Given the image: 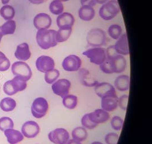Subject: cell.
Returning a JSON list of instances; mask_svg holds the SVG:
<instances>
[{
	"mask_svg": "<svg viewBox=\"0 0 152 144\" xmlns=\"http://www.w3.org/2000/svg\"><path fill=\"white\" fill-rule=\"evenodd\" d=\"M127 62L124 56L118 55L107 57L105 62L100 66V70L105 74L121 73L126 68Z\"/></svg>",
	"mask_w": 152,
	"mask_h": 144,
	"instance_id": "6da1fadb",
	"label": "cell"
},
{
	"mask_svg": "<svg viewBox=\"0 0 152 144\" xmlns=\"http://www.w3.org/2000/svg\"><path fill=\"white\" fill-rule=\"evenodd\" d=\"M56 30L48 29L38 30L36 35L38 45L43 49H48L57 46L56 40Z\"/></svg>",
	"mask_w": 152,
	"mask_h": 144,
	"instance_id": "7a4b0ae2",
	"label": "cell"
},
{
	"mask_svg": "<svg viewBox=\"0 0 152 144\" xmlns=\"http://www.w3.org/2000/svg\"><path fill=\"white\" fill-rule=\"evenodd\" d=\"M120 12L117 0H110L100 8L99 15L105 21H110L115 18Z\"/></svg>",
	"mask_w": 152,
	"mask_h": 144,
	"instance_id": "3957f363",
	"label": "cell"
},
{
	"mask_svg": "<svg viewBox=\"0 0 152 144\" xmlns=\"http://www.w3.org/2000/svg\"><path fill=\"white\" fill-rule=\"evenodd\" d=\"M86 41L88 45L92 47H101L105 44L106 33L101 28H94L87 33Z\"/></svg>",
	"mask_w": 152,
	"mask_h": 144,
	"instance_id": "277c9868",
	"label": "cell"
},
{
	"mask_svg": "<svg viewBox=\"0 0 152 144\" xmlns=\"http://www.w3.org/2000/svg\"><path fill=\"white\" fill-rule=\"evenodd\" d=\"M92 64L97 65L102 64L107 59L106 49L103 47H92L83 52Z\"/></svg>",
	"mask_w": 152,
	"mask_h": 144,
	"instance_id": "5b68a950",
	"label": "cell"
},
{
	"mask_svg": "<svg viewBox=\"0 0 152 144\" xmlns=\"http://www.w3.org/2000/svg\"><path fill=\"white\" fill-rule=\"evenodd\" d=\"M48 111V103L45 98L39 97L35 99L31 107L33 117L37 119H41L47 114Z\"/></svg>",
	"mask_w": 152,
	"mask_h": 144,
	"instance_id": "8992f818",
	"label": "cell"
},
{
	"mask_svg": "<svg viewBox=\"0 0 152 144\" xmlns=\"http://www.w3.org/2000/svg\"><path fill=\"white\" fill-rule=\"evenodd\" d=\"M12 72L15 76H20L26 81L32 77V71L28 64L23 62H16L12 66Z\"/></svg>",
	"mask_w": 152,
	"mask_h": 144,
	"instance_id": "52a82bcc",
	"label": "cell"
},
{
	"mask_svg": "<svg viewBox=\"0 0 152 144\" xmlns=\"http://www.w3.org/2000/svg\"><path fill=\"white\" fill-rule=\"evenodd\" d=\"M48 138L53 144H66L69 140V134L66 129L58 128L51 131L48 133Z\"/></svg>",
	"mask_w": 152,
	"mask_h": 144,
	"instance_id": "ba28073f",
	"label": "cell"
},
{
	"mask_svg": "<svg viewBox=\"0 0 152 144\" xmlns=\"http://www.w3.org/2000/svg\"><path fill=\"white\" fill-rule=\"evenodd\" d=\"M71 86V82L69 80L62 78L58 80L53 83L51 86V89L56 95L63 98L69 94Z\"/></svg>",
	"mask_w": 152,
	"mask_h": 144,
	"instance_id": "9c48e42d",
	"label": "cell"
},
{
	"mask_svg": "<svg viewBox=\"0 0 152 144\" xmlns=\"http://www.w3.org/2000/svg\"><path fill=\"white\" fill-rule=\"evenodd\" d=\"M82 62L79 57L75 55L67 56L62 62V68L65 71L74 72L81 68Z\"/></svg>",
	"mask_w": 152,
	"mask_h": 144,
	"instance_id": "30bf717a",
	"label": "cell"
},
{
	"mask_svg": "<svg viewBox=\"0 0 152 144\" xmlns=\"http://www.w3.org/2000/svg\"><path fill=\"white\" fill-rule=\"evenodd\" d=\"M36 68L42 73H46L55 68L54 59L48 56H41L39 57L35 62Z\"/></svg>",
	"mask_w": 152,
	"mask_h": 144,
	"instance_id": "8fae6325",
	"label": "cell"
},
{
	"mask_svg": "<svg viewBox=\"0 0 152 144\" xmlns=\"http://www.w3.org/2000/svg\"><path fill=\"white\" fill-rule=\"evenodd\" d=\"M22 134L28 138H33L38 136L40 132V127L38 124L34 121H28L23 124Z\"/></svg>",
	"mask_w": 152,
	"mask_h": 144,
	"instance_id": "7c38bea8",
	"label": "cell"
},
{
	"mask_svg": "<svg viewBox=\"0 0 152 144\" xmlns=\"http://www.w3.org/2000/svg\"><path fill=\"white\" fill-rule=\"evenodd\" d=\"M101 107L107 112L113 111L118 107V98L116 94H111L101 98Z\"/></svg>",
	"mask_w": 152,
	"mask_h": 144,
	"instance_id": "4fadbf2b",
	"label": "cell"
},
{
	"mask_svg": "<svg viewBox=\"0 0 152 144\" xmlns=\"http://www.w3.org/2000/svg\"><path fill=\"white\" fill-rule=\"evenodd\" d=\"M33 24L38 30L48 29L51 26L52 20L48 14L41 13L35 15L33 20Z\"/></svg>",
	"mask_w": 152,
	"mask_h": 144,
	"instance_id": "5bb4252c",
	"label": "cell"
},
{
	"mask_svg": "<svg viewBox=\"0 0 152 144\" xmlns=\"http://www.w3.org/2000/svg\"><path fill=\"white\" fill-rule=\"evenodd\" d=\"M88 114L90 120L97 125L107 122L110 117L108 112L103 110L102 109H97Z\"/></svg>",
	"mask_w": 152,
	"mask_h": 144,
	"instance_id": "9a60e30c",
	"label": "cell"
},
{
	"mask_svg": "<svg viewBox=\"0 0 152 144\" xmlns=\"http://www.w3.org/2000/svg\"><path fill=\"white\" fill-rule=\"evenodd\" d=\"M116 52L118 55L126 56L130 54L126 33H124L118 39L114 45Z\"/></svg>",
	"mask_w": 152,
	"mask_h": 144,
	"instance_id": "2e32d148",
	"label": "cell"
},
{
	"mask_svg": "<svg viewBox=\"0 0 152 144\" xmlns=\"http://www.w3.org/2000/svg\"><path fill=\"white\" fill-rule=\"evenodd\" d=\"M79 78L83 86L86 87H95L99 82L91 75L90 71L86 68H80L79 70Z\"/></svg>",
	"mask_w": 152,
	"mask_h": 144,
	"instance_id": "e0dca14e",
	"label": "cell"
},
{
	"mask_svg": "<svg viewBox=\"0 0 152 144\" xmlns=\"http://www.w3.org/2000/svg\"><path fill=\"white\" fill-rule=\"evenodd\" d=\"M95 92L100 98L111 94H116L115 87L111 83L105 82L98 83L95 86Z\"/></svg>",
	"mask_w": 152,
	"mask_h": 144,
	"instance_id": "ac0fdd59",
	"label": "cell"
},
{
	"mask_svg": "<svg viewBox=\"0 0 152 144\" xmlns=\"http://www.w3.org/2000/svg\"><path fill=\"white\" fill-rule=\"evenodd\" d=\"M75 20L73 15L68 12L62 13L56 18V25L59 28L63 27H72Z\"/></svg>",
	"mask_w": 152,
	"mask_h": 144,
	"instance_id": "d6986e66",
	"label": "cell"
},
{
	"mask_svg": "<svg viewBox=\"0 0 152 144\" xmlns=\"http://www.w3.org/2000/svg\"><path fill=\"white\" fill-rule=\"evenodd\" d=\"M31 55L28 44L26 43H23L18 45L14 54L15 57L22 62L28 60L30 58Z\"/></svg>",
	"mask_w": 152,
	"mask_h": 144,
	"instance_id": "ffe728a7",
	"label": "cell"
},
{
	"mask_svg": "<svg viewBox=\"0 0 152 144\" xmlns=\"http://www.w3.org/2000/svg\"><path fill=\"white\" fill-rule=\"evenodd\" d=\"M5 136L7 138V142L10 144H17L21 142L24 136L21 132L13 128L7 129L4 132Z\"/></svg>",
	"mask_w": 152,
	"mask_h": 144,
	"instance_id": "44dd1931",
	"label": "cell"
},
{
	"mask_svg": "<svg viewBox=\"0 0 152 144\" xmlns=\"http://www.w3.org/2000/svg\"><path fill=\"white\" fill-rule=\"evenodd\" d=\"M114 87L119 91H126L130 88V77L128 75L118 76L114 82Z\"/></svg>",
	"mask_w": 152,
	"mask_h": 144,
	"instance_id": "7402d4cb",
	"label": "cell"
},
{
	"mask_svg": "<svg viewBox=\"0 0 152 144\" xmlns=\"http://www.w3.org/2000/svg\"><path fill=\"white\" fill-rule=\"evenodd\" d=\"M78 15L80 20L88 22L94 18L95 11L94 7L88 5H83L79 9Z\"/></svg>",
	"mask_w": 152,
	"mask_h": 144,
	"instance_id": "603a6c76",
	"label": "cell"
},
{
	"mask_svg": "<svg viewBox=\"0 0 152 144\" xmlns=\"http://www.w3.org/2000/svg\"><path fill=\"white\" fill-rule=\"evenodd\" d=\"M10 83L15 93L25 90L27 87V81L20 76H15Z\"/></svg>",
	"mask_w": 152,
	"mask_h": 144,
	"instance_id": "cb8c5ba5",
	"label": "cell"
},
{
	"mask_svg": "<svg viewBox=\"0 0 152 144\" xmlns=\"http://www.w3.org/2000/svg\"><path fill=\"white\" fill-rule=\"evenodd\" d=\"M72 31V27H63L59 28V30L56 31V40L57 43H63L67 41Z\"/></svg>",
	"mask_w": 152,
	"mask_h": 144,
	"instance_id": "d4e9b609",
	"label": "cell"
},
{
	"mask_svg": "<svg viewBox=\"0 0 152 144\" xmlns=\"http://www.w3.org/2000/svg\"><path fill=\"white\" fill-rule=\"evenodd\" d=\"M72 139L79 142H83L88 137V133L86 129L83 127H77L72 131Z\"/></svg>",
	"mask_w": 152,
	"mask_h": 144,
	"instance_id": "484cf974",
	"label": "cell"
},
{
	"mask_svg": "<svg viewBox=\"0 0 152 144\" xmlns=\"http://www.w3.org/2000/svg\"><path fill=\"white\" fill-rule=\"evenodd\" d=\"M17 103L12 98L7 97L1 100L0 108L4 112H10L15 109Z\"/></svg>",
	"mask_w": 152,
	"mask_h": 144,
	"instance_id": "4316f807",
	"label": "cell"
},
{
	"mask_svg": "<svg viewBox=\"0 0 152 144\" xmlns=\"http://www.w3.org/2000/svg\"><path fill=\"white\" fill-rule=\"evenodd\" d=\"M78 98L75 95L69 94L63 98L62 103L64 107L69 110L75 109L77 104Z\"/></svg>",
	"mask_w": 152,
	"mask_h": 144,
	"instance_id": "83f0119b",
	"label": "cell"
},
{
	"mask_svg": "<svg viewBox=\"0 0 152 144\" xmlns=\"http://www.w3.org/2000/svg\"><path fill=\"white\" fill-rule=\"evenodd\" d=\"M14 7L9 5H5L0 9V15L6 21L12 20L15 16Z\"/></svg>",
	"mask_w": 152,
	"mask_h": 144,
	"instance_id": "f1b7e54d",
	"label": "cell"
},
{
	"mask_svg": "<svg viewBox=\"0 0 152 144\" xmlns=\"http://www.w3.org/2000/svg\"><path fill=\"white\" fill-rule=\"evenodd\" d=\"M3 35L13 34L16 29V23L13 20H9L0 27Z\"/></svg>",
	"mask_w": 152,
	"mask_h": 144,
	"instance_id": "f546056e",
	"label": "cell"
},
{
	"mask_svg": "<svg viewBox=\"0 0 152 144\" xmlns=\"http://www.w3.org/2000/svg\"><path fill=\"white\" fill-rule=\"evenodd\" d=\"M50 12L54 15H60L63 13L64 6L62 2L59 0H53L49 5Z\"/></svg>",
	"mask_w": 152,
	"mask_h": 144,
	"instance_id": "4dcf8cb0",
	"label": "cell"
},
{
	"mask_svg": "<svg viewBox=\"0 0 152 144\" xmlns=\"http://www.w3.org/2000/svg\"><path fill=\"white\" fill-rule=\"evenodd\" d=\"M108 34L113 39L118 40L123 34L122 28L118 25H112L108 29Z\"/></svg>",
	"mask_w": 152,
	"mask_h": 144,
	"instance_id": "1f68e13d",
	"label": "cell"
},
{
	"mask_svg": "<svg viewBox=\"0 0 152 144\" xmlns=\"http://www.w3.org/2000/svg\"><path fill=\"white\" fill-rule=\"evenodd\" d=\"M60 76V72L58 69H54L45 75V80L48 84H53L58 80Z\"/></svg>",
	"mask_w": 152,
	"mask_h": 144,
	"instance_id": "d6a6232c",
	"label": "cell"
},
{
	"mask_svg": "<svg viewBox=\"0 0 152 144\" xmlns=\"http://www.w3.org/2000/svg\"><path fill=\"white\" fill-rule=\"evenodd\" d=\"M14 128V123L12 119L8 117H2L0 118V130L2 132L7 129Z\"/></svg>",
	"mask_w": 152,
	"mask_h": 144,
	"instance_id": "836d02e7",
	"label": "cell"
},
{
	"mask_svg": "<svg viewBox=\"0 0 152 144\" xmlns=\"http://www.w3.org/2000/svg\"><path fill=\"white\" fill-rule=\"evenodd\" d=\"M124 123L123 119L120 117L115 116L112 117L111 120V125L115 130H121Z\"/></svg>",
	"mask_w": 152,
	"mask_h": 144,
	"instance_id": "e575fe53",
	"label": "cell"
},
{
	"mask_svg": "<svg viewBox=\"0 0 152 144\" xmlns=\"http://www.w3.org/2000/svg\"><path fill=\"white\" fill-rule=\"evenodd\" d=\"M10 67V62L5 54L0 51V72L8 70Z\"/></svg>",
	"mask_w": 152,
	"mask_h": 144,
	"instance_id": "d590c367",
	"label": "cell"
},
{
	"mask_svg": "<svg viewBox=\"0 0 152 144\" xmlns=\"http://www.w3.org/2000/svg\"><path fill=\"white\" fill-rule=\"evenodd\" d=\"M81 123L82 125V127L85 128L86 129L88 130H93L98 125L96 124L92 123L89 119L88 114H85L82 118L81 120Z\"/></svg>",
	"mask_w": 152,
	"mask_h": 144,
	"instance_id": "8d00e7d4",
	"label": "cell"
},
{
	"mask_svg": "<svg viewBox=\"0 0 152 144\" xmlns=\"http://www.w3.org/2000/svg\"><path fill=\"white\" fill-rule=\"evenodd\" d=\"M118 138L119 136L118 134L114 132H111L105 135L104 140L107 144H117Z\"/></svg>",
	"mask_w": 152,
	"mask_h": 144,
	"instance_id": "74e56055",
	"label": "cell"
},
{
	"mask_svg": "<svg viewBox=\"0 0 152 144\" xmlns=\"http://www.w3.org/2000/svg\"><path fill=\"white\" fill-rule=\"evenodd\" d=\"M128 98L129 96L126 94L123 95L118 98V106L120 107V108L123 110H126L127 109V105L128 102Z\"/></svg>",
	"mask_w": 152,
	"mask_h": 144,
	"instance_id": "f35d334b",
	"label": "cell"
},
{
	"mask_svg": "<svg viewBox=\"0 0 152 144\" xmlns=\"http://www.w3.org/2000/svg\"><path fill=\"white\" fill-rule=\"evenodd\" d=\"M3 90L7 95L9 96H13L16 94L14 92V90L13 89V88L10 85V81H8L7 82L5 83V84L4 85V87H3Z\"/></svg>",
	"mask_w": 152,
	"mask_h": 144,
	"instance_id": "ab89813d",
	"label": "cell"
},
{
	"mask_svg": "<svg viewBox=\"0 0 152 144\" xmlns=\"http://www.w3.org/2000/svg\"><path fill=\"white\" fill-rule=\"evenodd\" d=\"M106 52H107V57H111L113 56L118 55L117 52L115 51L114 45L111 46L107 48Z\"/></svg>",
	"mask_w": 152,
	"mask_h": 144,
	"instance_id": "60d3db41",
	"label": "cell"
},
{
	"mask_svg": "<svg viewBox=\"0 0 152 144\" xmlns=\"http://www.w3.org/2000/svg\"><path fill=\"white\" fill-rule=\"evenodd\" d=\"M82 5H88L92 7H94L96 5V2L95 0H80Z\"/></svg>",
	"mask_w": 152,
	"mask_h": 144,
	"instance_id": "b9f144b4",
	"label": "cell"
},
{
	"mask_svg": "<svg viewBox=\"0 0 152 144\" xmlns=\"http://www.w3.org/2000/svg\"><path fill=\"white\" fill-rule=\"evenodd\" d=\"M30 2L35 5H39L43 3L45 0H28Z\"/></svg>",
	"mask_w": 152,
	"mask_h": 144,
	"instance_id": "7bdbcfd3",
	"label": "cell"
},
{
	"mask_svg": "<svg viewBox=\"0 0 152 144\" xmlns=\"http://www.w3.org/2000/svg\"><path fill=\"white\" fill-rule=\"evenodd\" d=\"M66 144H82V143L79 141H77L74 139H70Z\"/></svg>",
	"mask_w": 152,
	"mask_h": 144,
	"instance_id": "ee69618b",
	"label": "cell"
},
{
	"mask_svg": "<svg viewBox=\"0 0 152 144\" xmlns=\"http://www.w3.org/2000/svg\"><path fill=\"white\" fill-rule=\"evenodd\" d=\"M109 0H95L96 4H100V5H103L105 3H106Z\"/></svg>",
	"mask_w": 152,
	"mask_h": 144,
	"instance_id": "f6af8a7d",
	"label": "cell"
},
{
	"mask_svg": "<svg viewBox=\"0 0 152 144\" xmlns=\"http://www.w3.org/2000/svg\"><path fill=\"white\" fill-rule=\"evenodd\" d=\"M1 1H2V4L5 5V4H8L9 2L10 1V0H1Z\"/></svg>",
	"mask_w": 152,
	"mask_h": 144,
	"instance_id": "bcb514c9",
	"label": "cell"
},
{
	"mask_svg": "<svg viewBox=\"0 0 152 144\" xmlns=\"http://www.w3.org/2000/svg\"><path fill=\"white\" fill-rule=\"evenodd\" d=\"M91 144H103V143H100V142H99V141H94V142H93V143H92Z\"/></svg>",
	"mask_w": 152,
	"mask_h": 144,
	"instance_id": "7dc6e473",
	"label": "cell"
},
{
	"mask_svg": "<svg viewBox=\"0 0 152 144\" xmlns=\"http://www.w3.org/2000/svg\"><path fill=\"white\" fill-rule=\"evenodd\" d=\"M2 36H3V35L2 34V32H1V28H0V43H1V39H2Z\"/></svg>",
	"mask_w": 152,
	"mask_h": 144,
	"instance_id": "c3c4849f",
	"label": "cell"
},
{
	"mask_svg": "<svg viewBox=\"0 0 152 144\" xmlns=\"http://www.w3.org/2000/svg\"><path fill=\"white\" fill-rule=\"evenodd\" d=\"M59 1H60L61 2H66V1H68L69 0H59Z\"/></svg>",
	"mask_w": 152,
	"mask_h": 144,
	"instance_id": "681fc988",
	"label": "cell"
},
{
	"mask_svg": "<svg viewBox=\"0 0 152 144\" xmlns=\"http://www.w3.org/2000/svg\"><path fill=\"white\" fill-rule=\"evenodd\" d=\"M0 89H1V86H0Z\"/></svg>",
	"mask_w": 152,
	"mask_h": 144,
	"instance_id": "f907efd6",
	"label": "cell"
}]
</instances>
